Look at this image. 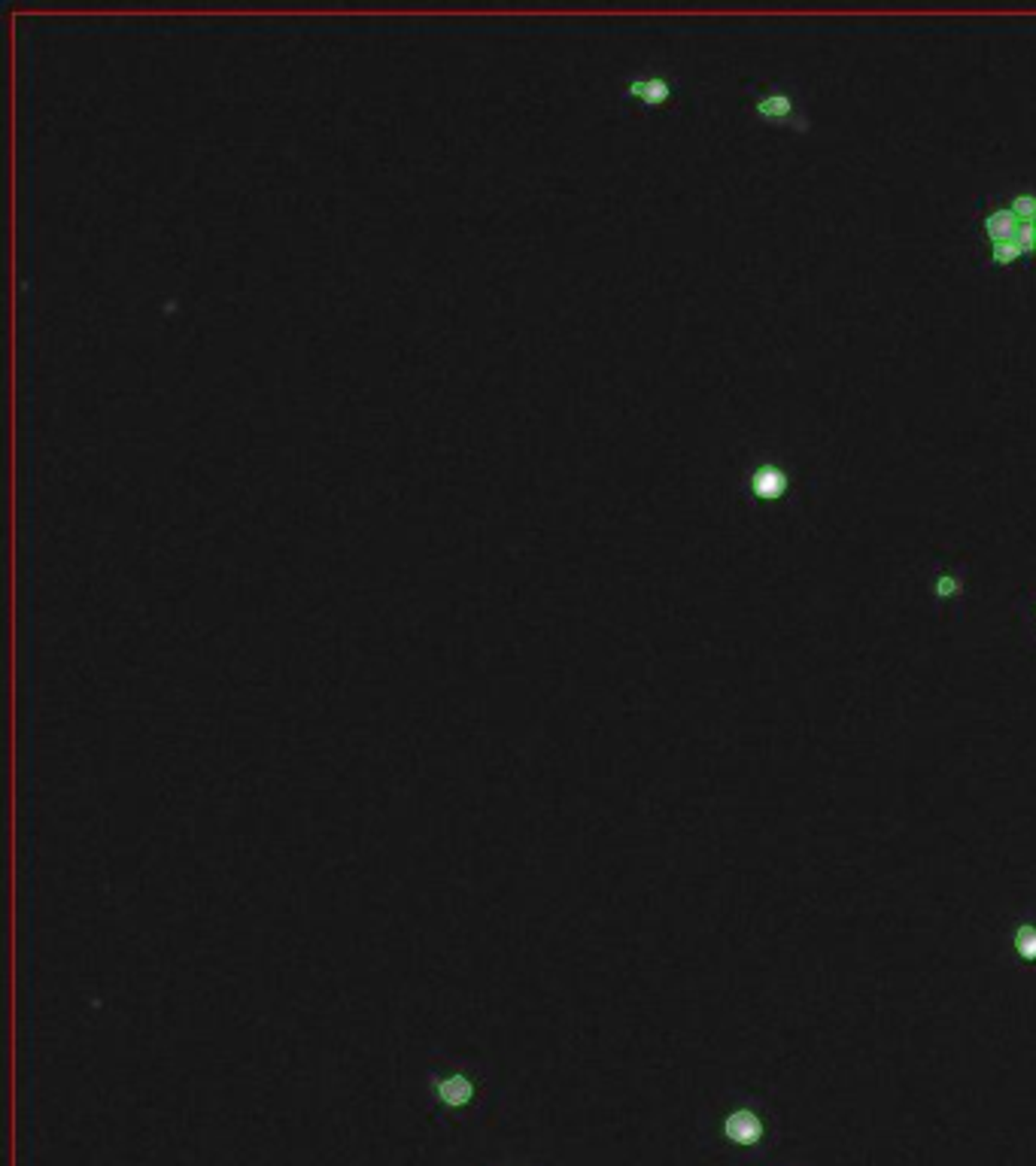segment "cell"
Returning a JSON list of instances; mask_svg holds the SVG:
<instances>
[{"label": "cell", "mask_w": 1036, "mask_h": 1166, "mask_svg": "<svg viewBox=\"0 0 1036 1166\" xmlns=\"http://www.w3.org/2000/svg\"><path fill=\"white\" fill-rule=\"evenodd\" d=\"M960 590H964V583H960V577L954 574V571H936V577H934L936 602H948V599H954Z\"/></svg>", "instance_id": "obj_7"}, {"label": "cell", "mask_w": 1036, "mask_h": 1166, "mask_svg": "<svg viewBox=\"0 0 1036 1166\" xmlns=\"http://www.w3.org/2000/svg\"><path fill=\"white\" fill-rule=\"evenodd\" d=\"M748 489L763 505H779V501H785L791 495L793 477L787 468H781L779 462H757L748 471Z\"/></svg>", "instance_id": "obj_3"}, {"label": "cell", "mask_w": 1036, "mask_h": 1166, "mask_svg": "<svg viewBox=\"0 0 1036 1166\" xmlns=\"http://www.w3.org/2000/svg\"><path fill=\"white\" fill-rule=\"evenodd\" d=\"M626 95L642 101L644 107H660V103H669L675 89L666 77H638L626 85Z\"/></svg>", "instance_id": "obj_5"}, {"label": "cell", "mask_w": 1036, "mask_h": 1166, "mask_svg": "<svg viewBox=\"0 0 1036 1166\" xmlns=\"http://www.w3.org/2000/svg\"><path fill=\"white\" fill-rule=\"evenodd\" d=\"M754 115H757V119H763V122H775V125H787V128H797V131H809V115L799 109L797 97H793L787 89H781V85L760 91V95L754 97Z\"/></svg>", "instance_id": "obj_2"}, {"label": "cell", "mask_w": 1036, "mask_h": 1166, "mask_svg": "<svg viewBox=\"0 0 1036 1166\" xmlns=\"http://www.w3.org/2000/svg\"><path fill=\"white\" fill-rule=\"evenodd\" d=\"M1018 228H1021V219L1009 210V204L991 207V210L985 213V219H982V231H985V238L991 240V244H1009V240H1015Z\"/></svg>", "instance_id": "obj_4"}, {"label": "cell", "mask_w": 1036, "mask_h": 1166, "mask_svg": "<svg viewBox=\"0 0 1036 1166\" xmlns=\"http://www.w3.org/2000/svg\"><path fill=\"white\" fill-rule=\"evenodd\" d=\"M425 1102L423 1115L444 1130L471 1127L496 1115L502 1090L493 1064L481 1054L431 1048L425 1060Z\"/></svg>", "instance_id": "obj_1"}, {"label": "cell", "mask_w": 1036, "mask_h": 1166, "mask_svg": "<svg viewBox=\"0 0 1036 1166\" xmlns=\"http://www.w3.org/2000/svg\"><path fill=\"white\" fill-rule=\"evenodd\" d=\"M1015 945H1018V948H1021V954H1024V957H1036V929H1033V927H1024L1021 933H1018Z\"/></svg>", "instance_id": "obj_8"}, {"label": "cell", "mask_w": 1036, "mask_h": 1166, "mask_svg": "<svg viewBox=\"0 0 1036 1166\" xmlns=\"http://www.w3.org/2000/svg\"><path fill=\"white\" fill-rule=\"evenodd\" d=\"M723 1133H727L729 1142L754 1145V1142L760 1139V1133H763V1124H760V1118L754 1115V1112L741 1109V1112H733V1115L723 1121Z\"/></svg>", "instance_id": "obj_6"}]
</instances>
